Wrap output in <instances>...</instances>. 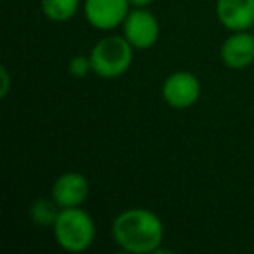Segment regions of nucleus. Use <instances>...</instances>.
<instances>
[{"instance_id": "1", "label": "nucleus", "mask_w": 254, "mask_h": 254, "mask_svg": "<svg viewBox=\"0 0 254 254\" xmlns=\"http://www.w3.org/2000/svg\"><path fill=\"white\" fill-rule=\"evenodd\" d=\"M112 235L127 253H157L164 240V225L159 216L150 209H127L115 218Z\"/></svg>"}, {"instance_id": "2", "label": "nucleus", "mask_w": 254, "mask_h": 254, "mask_svg": "<svg viewBox=\"0 0 254 254\" xmlns=\"http://www.w3.org/2000/svg\"><path fill=\"white\" fill-rule=\"evenodd\" d=\"M54 239L66 253H84L92 246L96 226L91 214L80 207L61 209L53 226Z\"/></svg>"}, {"instance_id": "3", "label": "nucleus", "mask_w": 254, "mask_h": 254, "mask_svg": "<svg viewBox=\"0 0 254 254\" xmlns=\"http://www.w3.org/2000/svg\"><path fill=\"white\" fill-rule=\"evenodd\" d=\"M132 49L126 37L110 35L101 39L91 51L92 73L101 78L122 77L132 63Z\"/></svg>"}, {"instance_id": "4", "label": "nucleus", "mask_w": 254, "mask_h": 254, "mask_svg": "<svg viewBox=\"0 0 254 254\" xmlns=\"http://www.w3.org/2000/svg\"><path fill=\"white\" fill-rule=\"evenodd\" d=\"M122 30L129 44L139 51H146L155 46L160 33L157 18L145 7H136L129 12L126 21L122 23Z\"/></svg>"}, {"instance_id": "5", "label": "nucleus", "mask_w": 254, "mask_h": 254, "mask_svg": "<svg viewBox=\"0 0 254 254\" xmlns=\"http://www.w3.org/2000/svg\"><path fill=\"white\" fill-rule=\"evenodd\" d=\"M162 98L171 108H190L200 98V82L190 71H174L164 80Z\"/></svg>"}, {"instance_id": "6", "label": "nucleus", "mask_w": 254, "mask_h": 254, "mask_svg": "<svg viewBox=\"0 0 254 254\" xmlns=\"http://www.w3.org/2000/svg\"><path fill=\"white\" fill-rule=\"evenodd\" d=\"M129 5V0H85L84 12L94 28L113 30L126 21Z\"/></svg>"}, {"instance_id": "7", "label": "nucleus", "mask_w": 254, "mask_h": 254, "mask_svg": "<svg viewBox=\"0 0 254 254\" xmlns=\"http://www.w3.org/2000/svg\"><path fill=\"white\" fill-rule=\"evenodd\" d=\"M89 195V183L78 173H64L54 181L51 197L61 209L80 207Z\"/></svg>"}, {"instance_id": "8", "label": "nucleus", "mask_w": 254, "mask_h": 254, "mask_svg": "<svg viewBox=\"0 0 254 254\" xmlns=\"http://www.w3.org/2000/svg\"><path fill=\"white\" fill-rule=\"evenodd\" d=\"M216 16L225 28L246 32L254 25V0H218Z\"/></svg>"}, {"instance_id": "9", "label": "nucleus", "mask_w": 254, "mask_h": 254, "mask_svg": "<svg viewBox=\"0 0 254 254\" xmlns=\"http://www.w3.org/2000/svg\"><path fill=\"white\" fill-rule=\"evenodd\" d=\"M221 60L232 70H242L254 63V35L233 32L221 46Z\"/></svg>"}, {"instance_id": "10", "label": "nucleus", "mask_w": 254, "mask_h": 254, "mask_svg": "<svg viewBox=\"0 0 254 254\" xmlns=\"http://www.w3.org/2000/svg\"><path fill=\"white\" fill-rule=\"evenodd\" d=\"M42 11L51 21H70L78 11L80 0H40Z\"/></svg>"}, {"instance_id": "11", "label": "nucleus", "mask_w": 254, "mask_h": 254, "mask_svg": "<svg viewBox=\"0 0 254 254\" xmlns=\"http://www.w3.org/2000/svg\"><path fill=\"white\" fill-rule=\"evenodd\" d=\"M61 207L54 202V198H37L30 209V218L37 226H54L58 216H60Z\"/></svg>"}, {"instance_id": "12", "label": "nucleus", "mask_w": 254, "mask_h": 254, "mask_svg": "<svg viewBox=\"0 0 254 254\" xmlns=\"http://www.w3.org/2000/svg\"><path fill=\"white\" fill-rule=\"evenodd\" d=\"M68 71H70V75L75 78H85L92 71L91 56H82V54H78V56L71 58L70 64H68Z\"/></svg>"}, {"instance_id": "13", "label": "nucleus", "mask_w": 254, "mask_h": 254, "mask_svg": "<svg viewBox=\"0 0 254 254\" xmlns=\"http://www.w3.org/2000/svg\"><path fill=\"white\" fill-rule=\"evenodd\" d=\"M0 78H2V85H0V98H5V96L9 94V89H11V75H9V71L5 66L0 68Z\"/></svg>"}, {"instance_id": "14", "label": "nucleus", "mask_w": 254, "mask_h": 254, "mask_svg": "<svg viewBox=\"0 0 254 254\" xmlns=\"http://www.w3.org/2000/svg\"><path fill=\"white\" fill-rule=\"evenodd\" d=\"M152 2L153 0H129V4H131L132 7H148Z\"/></svg>"}]
</instances>
